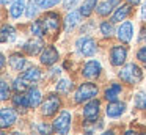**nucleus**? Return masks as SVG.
<instances>
[{
  "label": "nucleus",
  "mask_w": 146,
  "mask_h": 135,
  "mask_svg": "<svg viewBox=\"0 0 146 135\" xmlns=\"http://www.w3.org/2000/svg\"><path fill=\"white\" fill-rule=\"evenodd\" d=\"M130 14V5H119L111 16V22H121Z\"/></svg>",
  "instance_id": "18"
},
{
  "label": "nucleus",
  "mask_w": 146,
  "mask_h": 135,
  "mask_svg": "<svg viewBox=\"0 0 146 135\" xmlns=\"http://www.w3.org/2000/svg\"><path fill=\"white\" fill-rule=\"evenodd\" d=\"M58 2H60V0H41L38 5H39V8L46 9V8H52V6H55Z\"/></svg>",
  "instance_id": "34"
},
{
  "label": "nucleus",
  "mask_w": 146,
  "mask_h": 135,
  "mask_svg": "<svg viewBox=\"0 0 146 135\" xmlns=\"http://www.w3.org/2000/svg\"><path fill=\"white\" fill-rule=\"evenodd\" d=\"M135 107L140 110H146V93H138L135 96Z\"/></svg>",
  "instance_id": "31"
},
{
  "label": "nucleus",
  "mask_w": 146,
  "mask_h": 135,
  "mask_svg": "<svg viewBox=\"0 0 146 135\" xmlns=\"http://www.w3.org/2000/svg\"><path fill=\"white\" fill-rule=\"evenodd\" d=\"M8 2H10V0H2V5H7Z\"/></svg>",
  "instance_id": "44"
},
{
  "label": "nucleus",
  "mask_w": 146,
  "mask_h": 135,
  "mask_svg": "<svg viewBox=\"0 0 146 135\" xmlns=\"http://www.w3.org/2000/svg\"><path fill=\"white\" fill-rule=\"evenodd\" d=\"M38 9H39V5H38V3H36L35 0H30L29 5H27V9H25L27 17H29V19H33L36 14H38Z\"/></svg>",
  "instance_id": "29"
},
{
  "label": "nucleus",
  "mask_w": 146,
  "mask_h": 135,
  "mask_svg": "<svg viewBox=\"0 0 146 135\" xmlns=\"http://www.w3.org/2000/svg\"><path fill=\"white\" fill-rule=\"evenodd\" d=\"M118 77L129 85H135V83H140V82H141L143 72L135 63H129V65H126L119 72H118Z\"/></svg>",
  "instance_id": "1"
},
{
  "label": "nucleus",
  "mask_w": 146,
  "mask_h": 135,
  "mask_svg": "<svg viewBox=\"0 0 146 135\" xmlns=\"http://www.w3.org/2000/svg\"><path fill=\"white\" fill-rule=\"evenodd\" d=\"M80 21H82V13L76 11V9H71V11L66 14V17H64V31L69 33Z\"/></svg>",
  "instance_id": "12"
},
{
  "label": "nucleus",
  "mask_w": 146,
  "mask_h": 135,
  "mask_svg": "<svg viewBox=\"0 0 146 135\" xmlns=\"http://www.w3.org/2000/svg\"><path fill=\"white\" fill-rule=\"evenodd\" d=\"M29 99H30V107H38L42 100V96H41V91L38 88H30L29 90Z\"/></svg>",
  "instance_id": "23"
},
{
  "label": "nucleus",
  "mask_w": 146,
  "mask_h": 135,
  "mask_svg": "<svg viewBox=\"0 0 146 135\" xmlns=\"http://www.w3.org/2000/svg\"><path fill=\"white\" fill-rule=\"evenodd\" d=\"M22 77L25 78V80L29 82L30 85H32V83H36V82L41 78V71H39L38 68H30L29 71H24Z\"/></svg>",
  "instance_id": "21"
},
{
  "label": "nucleus",
  "mask_w": 146,
  "mask_h": 135,
  "mask_svg": "<svg viewBox=\"0 0 146 135\" xmlns=\"http://www.w3.org/2000/svg\"><path fill=\"white\" fill-rule=\"evenodd\" d=\"M96 6H98V0H85L80 6V13L83 17H88L93 13V9H96Z\"/></svg>",
  "instance_id": "24"
},
{
  "label": "nucleus",
  "mask_w": 146,
  "mask_h": 135,
  "mask_svg": "<svg viewBox=\"0 0 146 135\" xmlns=\"http://www.w3.org/2000/svg\"><path fill=\"white\" fill-rule=\"evenodd\" d=\"M116 36L121 43H129L133 36V24L130 21H126L119 25V28L116 30Z\"/></svg>",
  "instance_id": "10"
},
{
  "label": "nucleus",
  "mask_w": 146,
  "mask_h": 135,
  "mask_svg": "<svg viewBox=\"0 0 146 135\" xmlns=\"http://www.w3.org/2000/svg\"><path fill=\"white\" fill-rule=\"evenodd\" d=\"M101 71H102L101 63H99L98 60H90V61H86L85 65H83L82 75L85 78H96V77H99Z\"/></svg>",
  "instance_id": "8"
},
{
  "label": "nucleus",
  "mask_w": 146,
  "mask_h": 135,
  "mask_svg": "<svg viewBox=\"0 0 146 135\" xmlns=\"http://www.w3.org/2000/svg\"><path fill=\"white\" fill-rule=\"evenodd\" d=\"M101 135H115V132L113 130H107V132H104V134H101Z\"/></svg>",
  "instance_id": "42"
},
{
  "label": "nucleus",
  "mask_w": 146,
  "mask_h": 135,
  "mask_svg": "<svg viewBox=\"0 0 146 135\" xmlns=\"http://www.w3.org/2000/svg\"><path fill=\"white\" fill-rule=\"evenodd\" d=\"M127 58V50L126 47L123 46H113L110 49V63L113 66H121L124 65V61H126Z\"/></svg>",
  "instance_id": "9"
},
{
  "label": "nucleus",
  "mask_w": 146,
  "mask_h": 135,
  "mask_svg": "<svg viewBox=\"0 0 146 135\" xmlns=\"http://www.w3.org/2000/svg\"><path fill=\"white\" fill-rule=\"evenodd\" d=\"M60 105H61L60 97H58L57 94H49V96L46 97V100L42 102V105H41L42 116H52V115H55V113L58 112V108H60Z\"/></svg>",
  "instance_id": "5"
},
{
  "label": "nucleus",
  "mask_w": 146,
  "mask_h": 135,
  "mask_svg": "<svg viewBox=\"0 0 146 135\" xmlns=\"http://www.w3.org/2000/svg\"><path fill=\"white\" fill-rule=\"evenodd\" d=\"M76 49L83 57H93L96 53L98 46H96V41L91 36H80L76 41Z\"/></svg>",
  "instance_id": "4"
},
{
  "label": "nucleus",
  "mask_w": 146,
  "mask_h": 135,
  "mask_svg": "<svg viewBox=\"0 0 146 135\" xmlns=\"http://www.w3.org/2000/svg\"><path fill=\"white\" fill-rule=\"evenodd\" d=\"M30 30H32V33L35 35V36H44L46 33V28H44V24H42V19L41 21H33V24L30 25Z\"/></svg>",
  "instance_id": "25"
},
{
  "label": "nucleus",
  "mask_w": 146,
  "mask_h": 135,
  "mask_svg": "<svg viewBox=\"0 0 146 135\" xmlns=\"http://www.w3.org/2000/svg\"><path fill=\"white\" fill-rule=\"evenodd\" d=\"M137 58L140 60V61H143V63H146V46H143L141 49L137 52Z\"/></svg>",
  "instance_id": "35"
},
{
  "label": "nucleus",
  "mask_w": 146,
  "mask_h": 135,
  "mask_svg": "<svg viewBox=\"0 0 146 135\" xmlns=\"http://www.w3.org/2000/svg\"><path fill=\"white\" fill-rule=\"evenodd\" d=\"M25 9H27V6H25V2H24V0H14L10 6V16L13 19H17L24 14Z\"/></svg>",
  "instance_id": "16"
},
{
  "label": "nucleus",
  "mask_w": 146,
  "mask_h": 135,
  "mask_svg": "<svg viewBox=\"0 0 146 135\" xmlns=\"http://www.w3.org/2000/svg\"><path fill=\"white\" fill-rule=\"evenodd\" d=\"M99 108H101V102L98 99H91L86 102V105L83 107V118L86 122H93L99 115Z\"/></svg>",
  "instance_id": "7"
},
{
  "label": "nucleus",
  "mask_w": 146,
  "mask_h": 135,
  "mask_svg": "<svg viewBox=\"0 0 146 135\" xmlns=\"http://www.w3.org/2000/svg\"><path fill=\"white\" fill-rule=\"evenodd\" d=\"M124 112H126V104H124V102H118V100L110 102L107 105V108H105V113H107L108 118H119Z\"/></svg>",
  "instance_id": "13"
},
{
  "label": "nucleus",
  "mask_w": 146,
  "mask_h": 135,
  "mask_svg": "<svg viewBox=\"0 0 146 135\" xmlns=\"http://www.w3.org/2000/svg\"><path fill=\"white\" fill-rule=\"evenodd\" d=\"M119 93H121V85H119V83H113V85H110V86L105 90L104 97H105L107 100H110V102H113V100L118 99Z\"/></svg>",
  "instance_id": "19"
},
{
  "label": "nucleus",
  "mask_w": 146,
  "mask_h": 135,
  "mask_svg": "<svg viewBox=\"0 0 146 135\" xmlns=\"http://www.w3.org/2000/svg\"><path fill=\"white\" fill-rule=\"evenodd\" d=\"M16 30H14V27H11V25H3V28H2V43H11V41L16 39Z\"/></svg>",
  "instance_id": "22"
},
{
  "label": "nucleus",
  "mask_w": 146,
  "mask_h": 135,
  "mask_svg": "<svg viewBox=\"0 0 146 135\" xmlns=\"http://www.w3.org/2000/svg\"><path fill=\"white\" fill-rule=\"evenodd\" d=\"M58 61V50L54 46H47L41 53V63L46 66H52Z\"/></svg>",
  "instance_id": "11"
},
{
  "label": "nucleus",
  "mask_w": 146,
  "mask_h": 135,
  "mask_svg": "<svg viewBox=\"0 0 146 135\" xmlns=\"http://www.w3.org/2000/svg\"><path fill=\"white\" fill-rule=\"evenodd\" d=\"M96 96H98V86H96L94 83L85 82V83H82L76 90V93H74V100H76L77 104H82V102H88V100L94 99Z\"/></svg>",
  "instance_id": "2"
},
{
  "label": "nucleus",
  "mask_w": 146,
  "mask_h": 135,
  "mask_svg": "<svg viewBox=\"0 0 146 135\" xmlns=\"http://www.w3.org/2000/svg\"><path fill=\"white\" fill-rule=\"evenodd\" d=\"M25 65H27V60L24 58L21 53H13V55L10 57V66L14 71H24Z\"/></svg>",
  "instance_id": "17"
},
{
  "label": "nucleus",
  "mask_w": 146,
  "mask_h": 135,
  "mask_svg": "<svg viewBox=\"0 0 146 135\" xmlns=\"http://www.w3.org/2000/svg\"><path fill=\"white\" fill-rule=\"evenodd\" d=\"M13 86H14V90L17 91V93H22V91H25L27 88L30 86V83L25 80V78L21 75V77H17L16 80H14V83H13Z\"/></svg>",
  "instance_id": "27"
},
{
  "label": "nucleus",
  "mask_w": 146,
  "mask_h": 135,
  "mask_svg": "<svg viewBox=\"0 0 146 135\" xmlns=\"http://www.w3.org/2000/svg\"><path fill=\"white\" fill-rule=\"evenodd\" d=\"M71 121H72V116H71V112L68 110H63V112L58 113V116L54 119V130L57 132L58 135H66L71 129Z\"/></svg>",
  "instance_id": "3"
},
{
  "label": "nucleus",
  "mask_w": 146,
  "mask_h": 135,
  "mask_svg": "<svg viewBox=\"0 0 146 135\" xmlns=\"http://www.w3.org/2000/svg\"><path fill=\"white\" fill-rule=\"evenodd\" d=\"M52 130H54V126H49V124H38V132L41 135H50Z\"/></svg>",
  "instance_id": "32"
},
{
  "label": "nucleus",
  "mask_w": 146,
  "mask_h": 135,
  "mask_svg": "<svg viewBox=\"0 0 146 135\" xmlns=\"http://www.w3.org/2000/svg\"><path fill=\"white\" fill-rule=\"evenodd\" d=\"M42 24H44L46 33H57L60 30V14L55 11L46 13V16L42 17Z\"/></svg>",
  "instance_id": "6"
},
{
  "label": "nucleus",
  "mask_w": 146,
  "mask_h": 135,
  "mask_svg": "<svg viewBox=\"0 0 146 135\" xmlns=\"http://www.w3.org/2000/svg\"><path fill=\"white\" fill-rule=\"evenodd\" d=\"M71 88H72V83H71L69 80H66V78L58 80V83H57V91H58V93L66 94V93H69V91H71Z\"/></svg>",
  "instance_id": "30"
},
{
  "label": "nucleus",
  "mask_w": 146,
  "mask_h": 135,
  "mask_svg": "<svg viewBox=\"0 0 146 135\" xmlns=\"http://www.w3.org/2000/svg\"><path fill=\"white\" fill-rule=\"evenodd\" d=\"M17 119V115L13 108H2V129L13 126Z\"/></svg>",
  "instance_id": "15"
},
{
  "label": "nucleus",
  "mask_w": 146,
  "mask_h": 135,
  "mask_svg": "<svg viewBox=\"0 0 146 135\" xmlns=\"http://www.w3.org/2000/svg\"><path fill=\"white\" fill-rule=\"evenodd\" d=\"M111 3L110 2H102V3H99L98 6H96V11H98V14L99 16H108L111 13Z\"/></svg>",
  "instance_id": "28"
},
{
  "label": "nucleus",
  "mask_w": 146,
  "mask_h": 135,
  "mask_svg": "<svg viewBox=\"0 0 146 135\" xmlns=\"http://www.w3.org/2000/svg\"><path fill=\"white\" fill-rule=\"evenodd\" d=\"M2 68H5V55H2Z\"/></svg>",
  "instance_id": "43"
},
{
  "label": "nucleus",
  "mask_w": 146,
  "mask_h": 135,
  "mask_svg": "<svg viewBox=\"0 0 146 135\" xmlns=\"http://www.w3.org/2000/svg\"><path fill=\"white\" fill-rule=\"evenodd\" d=\"M83 135H91V134H90V132H86V134H83Z\"/></svg>",
  "instance_id": "46"
},
{
  "label": "nucleus",
  "mask_w": 146,
  "mask_h": 135,
  "mask_svg": "<svg viewBox=\"0 0 146 135\" xmlns=\"http://www.w3.org/2000/svg\"><path fill=\"white\" fill-rule=\"evenodd\" d=\"M99 30H101V33L104 35L105 38H110L111 35L115 33V27H113V22H108V21H104L101 25H99Z\"/></svg>",
  "instance_id": "26"
},
{
  "label": "nucleus",
  "mask_w": 146,
  "mask_h": 135,
  "mask_svg": "<svg viewBox=\"0 0 146 135\" xmlns=\"http://www.w3.org/2000/svg\"><path fill=\"white\" fill-rule=\"evenodd\" d=\"M11 135H24V134H21V132H14V134H11Z\"/></svg>",
  "instance_id": "45"
},
{
  "label": "nucleus",
  "mask_w": 146,
  "mask_h": 135,
  "mask_svg": "<svg viewBox=\"0 0 146 135\" xmlns=\"http://www.w3.org/2000/svg\"><path fill=\"white\" fill-rule=\"evenodd\" d=\"M145 33H146V28L143 27V28H141V35H140V38H138L140 41H143V39H145Z\"/></svg>",
  "instance_id": "38"
},
{
  "label": "nucleus",
  "mask_w": 146,
  "mask_h": 135,
  "mask_svg": "<svg viewBox=\"0 0 146 135\" xmlns=\"http://www.w3.org/2000/svg\"><path fill=\"white\" fill-rule=\"evenodd\" d=\"M35 2H36V3H39V2H41V0H35Z\"/></svg>",
  "instance_id": "47"
},
{
  "label": "nucleus",
  "mask_w": 146,
  "mask_h": 135,
  "mask_svg": "<svg viewBox=\"0 0 146 135\" xmlns=\"http://www.w3.org/2000/svg\"><path fill=\"white\" fill-rule=\"evenodd\" d=\"M124 135H137V132H135V130H127Z\"/></svg>",
  "instance_id": "41"
},
{
  "label": "nucleus",
  "mask_w": 146,
  "mask_h": 135,
  "mask_svg": "<svg viewBox=\"0 0 146 135\" xmlns=\"http://www.w3.org/2000/svg\"><path fill=\"white\" fill-rule=\"evenodd\" d=\"M42 46H44L42 39L39 36H35V38H32L30 41H27V43H25L24 50H25L29 55H38V53L42 50Z\"/></svg>",
  "instance_id": "14"
},
{
  "label": "nucleus",
  "mask_w": 146,
  "mask_h": 135,
  "mask_svg": "<svg viewBox=\"0 0 146 135\" xmlns=\"http://www.w3.org/2000/svg\"><path fill=\"white\" fill-rule=\"evenodd\" d=\"M141 17L146 19V2L143 3V6H141Z\"/></svg>",
  "instance_id": "37"
},
{
  "label": "nucleus",
  "mask_w": 146,
  "mask_h": 135,
  "mask_svg": "<svg viewBox=\"0 0 146 135\" xmlns=\"http://www.w3.org/2000/svg\"><path fill=\"white\" fill-rule=\"evenodd\" d=\"M140 2H141V0H127V3H129V5H138Z\"/></svg>",
  "instance_id": "39"
},
{
  "label": "nucleus",
  "mask_w": 146,
  "mask_h": 135,
  "mask_svg": "<svg viewBox=\"0 0 146 135\" xmlns=\"http://www.w3.org/2000/svg\"><path fill=\"white\" fill-rule=\"evenodd\" d=\"M108 2L111 3V6H118V3H119V0H108Z\"/></svg>",
  "instance_id": "40"
},
{
  "label": "nucleus",
  "mask_w": 146,
  "mask_h": 135,
  "mask_svg": "<svg viewBox=\"0 0 146 135\" xmlns=\"http://www.w3.org/2000/svg\"><path fill=\"white\" fill-rule=\"evenodd\" d=\"M140 135H146V132H145V134H140Z\"/></svg>",
  "instance_id": "48"
},
{
  "label": "nucleus",
  "mask_w": 146,
  "mask_h": 135,
  "mask_svg": "<svg viewBox=\"0 0 146 135\" xmlns=\"http://www.w3.org/2000/svg\"><path fill=\"white\" fill-rule=\"evenodd\" d=\"M13 104L16 108H29L30 107V99H29V94H22V93H17L16 96H13Z\"/></svg>",
  "instance_id": "20"
},
{
  "label": "nucleus",
  "mask_w": 146,
  "mask_h": 135,
  "mask_svg": "<svg viewBox=\"0 0 146 135\" xmlns=\"http://www.w3.org/2000/svg\"><path fill=\"white\" fill-rule=\"evenodd\" d=\"M0 96H2V100H7L10 97V86L5 80H2V90H0Z\"/></svg>",
  "instance_id": "33"
},
{
  "label": "nucleus",
  "mask_w": 146,
  "mask_h": 135,
  "mask_svg": "<svg viewBox=\"0 0 146 135\" xmlns=\"http://www.w3.org/2000/svg\"><path fill=\"white\" fill-rule=\"evenodd\" d=\"M79 2H80V0H63V6L66 9H71V8H74Z\"/></svg>",
  "instance_id": "36"
}]
</instances>
